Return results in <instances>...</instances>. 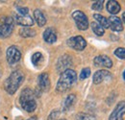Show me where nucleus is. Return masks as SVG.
<instances>
[{"label": "nucleus", "instance_id": "f257e3e1", "mask_svg": "<svg viewBox=\"0 0 125 120\" xmlns=\"http://www.w3.org/2000/svg\"><path fill=\"white\" fill-rule=\"evenodd\" d=\"M77 81V74L73 69H66L61 73L59 81L56 86V91L59 93H63L72 88V86Z\"/></svg>", "mask_w": 125, "mask_h": 120}, {"label": "nucleus", "instance_id": "f03ea898", "mask_svg": "<svg viewBox=\"0 0 125 120\" xmlns=\"http://www.w3.org/2000/svg\"><path fill=\"white\" fill-rule=\"evenodd\" d=\"M24 78H25V76L23 74V72H21L20 70H16V71L12 72L11 75L5 81V84H4L5 90L9 94L13 95L17 90V89L20 87V85L23 83Z\"/></svg>", "mask_w": 125, "mask_h": 120}, {"label": "nucleus", "instance_id": "7ed1b4c3", "mask_svg": "<svg viewBox=\"0 0 125 120\" xmlns=\"http://www.w3.org/2000/svg\"><path fill=\"white\" fill-rule=\"evenodd\" d=\"M19 103L23 110L28 112H33L37 109V102L34 91L30 89H25L21 91Z\"/></svg>", "mask_w": 125, "mask_h": 120}, {"label": "nucleus", "instance_id": "20e7f679", "mask_svg": "<svg viewBox=\"0 0 125 120\" xmlns=\"http://www.w3.org/2000/svg\"><path fill=\"white\" fill-rule=\"evenodd\" d=\"M14 19L17 24L23 27H31L34 24V19L29 15V9L26 7H18L16 9V14L14 15Z\"/></svg>", "mask_w": 125, "mask_h": 120}, {"label": "nucleus", "instance_id": "39448f33", "mask_svg": "<svg viewBox=\"0 0 125 120\" xmlns=\"http://www.w3.org/2000/svg\"><path fill=\"white\" fill-rule=\"evenodd\" d=\"M15 28L14 18L8 15L0 16V38L5 39L12 35Z\"/></svg>", "mask_w": 125, "mask_h": 120}, {"label": "nucleus", "instance_id": "423d86ee", "mask_svg": "<svg viewBox=\"0 0 125 120\" xmlns=\"http://www.w3.org/2000/svg\"><path fill=\"white\" fill-rule=\"evenodd\" d=\"M72 17L76 23V26L79 30L81 31H85L87 30L90 26L89 24V20H88V17L87 15H85L83 12L81 11H75L73 14H72Z\"/></svg>", "mask_w": 125, "mask_h": 120}, {"label": "nucleus", "instance_id": "0eeeda50", "mask_svg": "<svg viewBox=\"0 0 125 120\" xmlns=\"http://www.w3.org/2000/svg\"><path fill=\"white\" fill-rule=\"evenodd\" d=\"M67 45L76 51H83L87 46V41L82 36H76L67 40Z\"/></svg>", "mask_w": 125, "mask_h": 120}, {"label": "nucleus", "instance_id": "6e6552de", "mask_svg": "<svg viewBox=\"0 0 125 120\" xmlns=\"http://www.w3.org/2000/svg\"><path fill=\"white\" fill-rule=\"evenodd\" d=\"M6 57H7V60L10 64H16V62H18L21 59V52L19 51V49L16 46L12 45L7 49Z\"/></svg>", "mask_w": 125, "mask_h": 120}, {"label": "nucleus", "instance_id": "1a4fd4ad", "mask_svg": "<svg viewBox=\"0 0 125 120\" xmlns=\"http://www.w3.org/2000/svg\"><path fill=\"white\" fill-rule=\"evenodd\" d=\"M125 114V101L119 102L115 108L114 109L113 112L111 113L109 120H123V115Z\"/></svg>", "mask_w": 125, "mask_h": 120}, {"label": "nucleus", "instance_id": "9d476101", "mask_svg": "<svg viewBox=\"0 0 125 120\" xmlns=\"http://www.w3.org/2000/svg\"><path fill=\"white\" fill-rule=\"evenodd\" d=\"M72 64V59L69 55H62V57L59 58V60L57 61V70L59 72H63L66 69H69L68 67Z\"/></svg>", "mask_w": 125, "mask_h": 120}, {"label": "nucleus", "instance_id": "9b49d317", "mask_svg": "<svg viewBox=\"0 0 125 120\" xmlns=\"http://www.w3.org/2000/svg\"><path fill=\"white\" fill-rule=\"evenodd\" d=\"M94 63L95 66L99 67H105V68H111L113 66V61L108 56L106 55H99L94 59Z\"/></svg>", "mask_w": 125, "mask_h": 120}, {"label": "nucleus", "instance_id": "f8f14e48", "mask_svg": "<svg viewBox=\"0 0 125 120\" xmlns=\"http://www.w3.org/2000/svg\"><path fill=\"white\" fill-rule=\"evenodd\" d=\"M38 87L42 91H48L50 89V79L47 73H42L38 77Z\"/></svg>", "mask_w": 125, "mask_h": 120}, {"label": "nucleus", "instance_id": "ddd939ff", "mask_svg": "<svg viewBox=\"0 0 125 120\" xmlns=\"http://www.w3.org/2000/svg\"><path fill=\"white\" fill-rule=\"evenodd\" d=\"M110 28L114 32H121L123 30V25L121 19L115 15H111L109 17Z\"/></svg>", "mask_w": 125, "mask_h": 120}, {"label": "nucleus", "instance_id": "4468645a", "mask_svg": "<svg viewBox=\"0 0 125 120\" xmlns=\"http://www.w3.org/2000/svg\"><path fill=\"white\" fill-rule=\"evenodd\" d=\"M112 78V74L107 70H98L94 75V83L95 85L101 84L103 81Z\"/></svg>", "mask_w": 125, "mask_h": 120}, {"label": "nucleus", "instance_id": "2eb2a0df", "mask_svg": "<svg viewBox=\"0 0 125 120\" xmlns=\"http://www.w3.org/2000/svg\"><path fill=\"white\" fill-rule=\"evenodd\" d=\"M42 37L47 43H54L57 40V34H56V31L53 28H47L46 30L43 32Z\"/></svg>", "mask_w": 125, "mask_h": 120}, {"label": "nucleus", "instance_id": "dca6fc26", "mask_svg": "<svg viewBox=\"0 0 125 120\" xmlns=\"http://www.w3.org/2000/svg\"><path fill=\"white\" fill-rule=\"evenodd\" d=\"M106 9H107V11L109 12L110 14H112L113 15H116L120 11V5H119V3L117 1L110 0L106 4Z\"/></svg>", "mask_w": 125, "mask_h": 120}, {"label": "nucleus", "instance_id": "f3484780", "mask_svg": "<svg viewBox=\"0 0 125 120\" xmlns=\"http://www.w3.org/2000/svg\"><path fill=\"white\" fill-rule=\"evenodd\" d=\"M76 103V96L74 94H69L65 100L63 101V104H62V110L63 111H68L73 106L75 105Z\"/></svg>", "mask_w": 125, "mask_h": 120}, {"label": "nucleus", "instance_id": "a211bd4d", "mask_svg": "<svg viewBox=\"0 0 125 120\" xmlns=\"http://www.w3.org/2000/svg\"><path fill=\"white\" fill-rule=\"evenodd\" d=\"M34 17H35V19H36V21H37V23H38V25L40 27H42V26L45 25L46 17L40 9H36L34 11Z\"/></svg>", "mask_w": 125, "mask_h": 120}, {"label": "nucleus", "instance_id": "6ab92c4d", "mask_svg": "<svg viewBox=\"0 0 125 120\" xmlns=\"http://www.w3.org/2000/svg\"><path fill=\"white\" fill-rule=\"evenodd\" d=\"M94 18L97 21L98 24H100L104 29H108L110 28V23H109V19L104 17L103 15H99V14H94Z\"/></svg>", "mask_w": 125, "mask_h": 120}, {"label": "nucleus", "instance_id": "aec40b11", "mask_svg": "<svg viewBox=\"0 0 125 120\" xmlns=\"http://www.w3.org/2000/svg\"><path fill=\"white\" fill-rule=\"evenodd\" d=\"M19 35L22 38H33L36 36V31L31 29L30 27H23L19 30Z\"/></svg>", "mask_w": 125, "mask_h": 120}, {"label": "nucleus", "instance_id": "412c9836", "mask_svg": "<svg viewBox=\"0 0 125 120\" xmlns=\"http://www.w3.org/2000/svg\"><path fill=\"white\" fill-rule=\"evenodd\" d=\"M91 27H92L94 33L96 36L101 37V36H103L104 33H105V29H104L100 24H98L97 22H92V23H91Z\"/></svg>", "mask_w": 125, "mask_h": 120}, {"label": "nucleus", "instance_id": "4be33fe9", "mask_svg": "<svg viewBox=\"0 0 125 120\" xmlns=\"http://www.w3.org/2000/svg\"><path fill=\"white\" fill-rule=\"evenodd\" d=\"M43 60V56L41 52H37L32 56V62L34 65H39Z\"/></svg>", "mask_w": 125, "mask_h": 120}, {"label": "nucleus", "instance_id": "5701e85b", "mask_svg": "<svg viewBox=\"0 0 125 120\" xmlns=\"http://www.w3.org/2000/svg\"><path fill=\"white\" fill-rule=\"evenodd\" d=\"M115 55L121 60H125V48L124 47H118L115 50Z\"/></svg>", "mask_w": 125, "mask_h": 120}, {"label": "nucleus", "instance_id": "b1692460", "mask_svg": "<svg viewBox=\"0 0 125 120\" xmlns=\"http://www.w3.org/2000/svg\"><path fill=\"white\" fill-rule=\"evenodd\" d=\"M90 75H91V68H89V67L83 68L80 73V80H85V79L89 78Z\"/></svg>", "mask_w": 125, "mask_h": 120}, {"label": "nucleus", "instance_id": "393cba45", "mask_svg": "<svg viewBox=\"0 0 125 120\" xmlns=\"http://www.w3.org/2000/svg\"><path fill=\"white\" fill-rule=\"evenodd\" d=\"M103 5H104V1L103 0H99V1H95L93 6H92V9L94 11H101L103 9Z\"/></svg>", "mask_w": 125, "mask_h": 120}, {"label": "nucleus", "instance_id": "a878e982", "mask_svg": "<svg viewBox=\"0 0 125 120\" xmlns=\"http://www.w3.org/2000/svg\"><path fill=\"white\" fill-rule=\"evenodd\" d=\"M60 114H61V111H60L59 110H52V111L50 112V114L48 115L47 120H57L58 117L60 116Z\"/></svg>", "mask_w": 125, "mask_h": 120}, {"label": "nucleus", "instance_id": "bb28decb", "mask_svg": "<svg viewBox=\"0 0 125 120\" xmlns=\"http://www.w3.org/2000/svg\"><path fill=\"white\" fill-rule=\"evenodd\" d=\"M77 120H96L93 115L88 113H79L77 115Z\"/></svg>", "mask_w": 125, "mask_h": 120}, {"label": "nucleus", "instance_id": "cd10ccee", "mask_svg": "<svg viewBox=\"0 0 125 120\" xmlns=\"http://www.w3.org/2000/svg\"><path fill=\"white\" fill-rule=\"evenodd\" d=\"M122 20H123V22L125 23V12L122 14Z\"/></svg>", "mask_w": 125, "mask_h": 120}, {"label": "nucleus", "instance_id": "c85d7f7f", "mask_svg": "<svg viewBox=\"0 0 125 120\" xmlns=\"http://www.w3.org/2000/svg\"><path fill=\"white\" fill-rule=\"evenodd\" d=\"M29 120H36V116H33V117H31Z\"/></svg>", "mask_w": 125, "mask_h": 120}, {"label": "nucleus", "instance_id": "c756f323", "mask_svg": "<svg viewBox=\"0 0 125 120\" xmlns=\"http://www.w3.org/2000/svg\"><path fill=\"white\" fill-rule=\"evenodd\" d=\"M122 76H123V79H124V81H125V70L123 71V74H122Z\"/></svg>", "mask_w": 125, "mask_h": 120}, {"label": "nucleus", "instance_id": "7c9ffc66", "mask_svg": "<svg viewBox=\"0 0 125 120\" xmlns=\"http://www.w3.org/2000/svg\"><path fill=\"white\" fill-rule=\"evenodd\" d=\"M61 120H66V119H61Z\"/></svg>", "mask_w": 125, "mask_h": 120}]
</instances>
